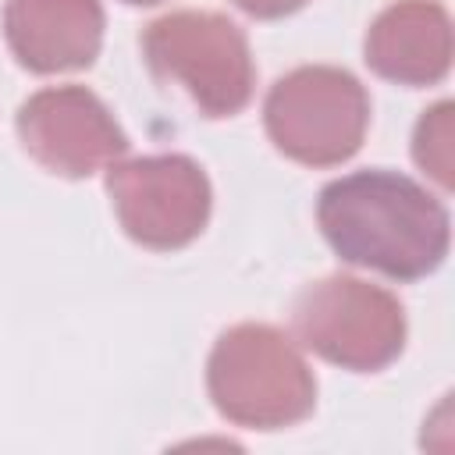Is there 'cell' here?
<instances>
[{"label":"cell","mask_w":455,"mask_h":455,"mask_svg":"<svg viewBox=\"0 0 455 455\" xmlns=\"http://www.w3.org/2000/svg\"><path fill=\"white\" fill-rule=\"evenodd\" d=\"M363 60L398 85H434L451 68V18L437 0H395L366 28Z\"/></svg>","instance_id":"cell-9"},{"label":"cell","mask_w":455,"mask_h":455,"mask_svg":"<svg viewBox=\"0 0 455 455\" xmlns=\"http://www.w3.org/2000/svg\"><path fill=\"white\" fill-rule=\"evenodd\" d=\"M4 36L14 60L36 75L82 71L103 46L100 0H7Z\"/></svg>","instance_id":"cell-8"},{"label":"cell","mask_w":455,"mask_h":455,"mask_svg":"<svg viewBox=\"0 0 455 455\" xmlns=\"http://www.w3.org/2000/svg\"><path fill=\"white\" fill-rule=\"evenodd\" d=\"M291 320L306 348L352 373H377L405 348L402 302L387 288L348 274L302 288Z\"/></svg>","instance_id":"cell-5"},{"label":"cell","mask_w":455,"mask_h":455,"mask_svg":"<svg viewBox=\"0 0 455 455\" xmlns=\"http://www.w3.org/2000/svg\"><path fill=\"white\" fill-rule=\"evenodd\" d=\"M14 128L25 153L60 178H89L128 153V135L85 85L32 92L18 107Z\"/></svg>","instance_id":"cell-7"},{"label":"cell","mask_w":455,"mask_h":455,"mask_svg":"<svg viewBox=\"0 0 455 455\" xmlns=\"http://www.w3.org/2000/svg\"><path fill=\"white\" fill-rule=\"evenodd\" d=\"M309 0H235L238 11H245L249 18H259V21H274V18H288L295 14L299 7H306Z\"/></svg>","instance_id":"cell-11"},{"label":"cell","mask_w":455,"mask_h":455,"mask_svg":"<svg viewBox=\"0 0 455 455\" xmlns=\"http://www.w3.org/2000/svg\"><path fill=\"white\" fill-rule=\"evenodd\" d=\"M412 160L441 188H451V103L448 100L434 103L416 121V132H412Z\"/></svg>","instance_id":"cell-10"},{"label":"cell","mask_w":455,"mask_h":455,"mask_svg":"<svg viewBox=\"0 0 455 455\" xmlns=\"http://www.w3.org/2000/svg\"><path fill=\"white\" fill-rule=\"evenodd\" d=\"M213 409L245 430H284L316 405V380L295 341L270 323L228 327L206 359Z\"/></svg>","instance_id":"cell-2"},{"label":"cell","mask_w":455,"mask_h":455,"mask_svg":"<svg viewBox=\"0 0 455 455\" xmlns=\"http://www.w3.org/2000/svg\"><path fill=\"white\" fill-rule=\"evenodd\" d=\"M124 4H135V7H153V4H164V0H124Z\"/></svg>","instance_id":"cell-12"},{"label":"cell","mask_w":455,"mask_h":455,"mask_svg":"<svg viewBox=\"0 0 455 455\" xmlns=\"http://www.w3.org/2000/svg\"><path fill=\"white\" fill-rule=\"evenodd\" d=\"M316 224L327 245L355 267L419 281L448 256L451 220L437 196L398 171H352L320 188Z\"/></svg>","instance_id":"cell-1"},{"label":"cell","mask_w":455,"mask_h":455,"mask_svg":"<svg viewBox=\"0 0 455 455\" xmlns=\"http://www.w3.org/2000/svg\"><path fill=\"white\" fill-rule=\"evenodd\" d=\"M270 142L295 164L338 167L359 153L370 124L363 82L331 64H302L281 75L263 100Z\"/></svg>","instance_id":"cell-4"},{"label":"cell","mask_w":455,"mask_h":455,"mask_svg":"<svg viewBox=\"0 0 455 455\" xmlns=\"http://www.w3.org/2000/svg\"><path fill=\"white\" fill-rule=\"evenodd\" d=\"M142 57L156 78L181 85L206 117H231L252 100L249 39L228 14L171 11L146 25Z\"/></svg>","instance_id":"cell-3"},{"label":"cell","mask_w":455,"mask_h":455,"mask_svg":"<svg viewBox=\"0 0 455 455\" xmlns=\"http://www.w3.org/2000/svg\"><path fill=\"white\" fill-rule=\"evenodd\" d=\"M107 196L124 235L156 252L196 242L213 206L206 171L185 153L114 160L107 167Z\"/></svg>","instance_id":"cell-6"}]
</instances>
